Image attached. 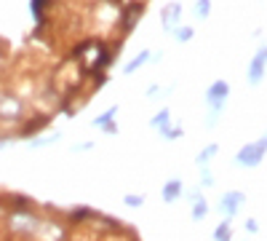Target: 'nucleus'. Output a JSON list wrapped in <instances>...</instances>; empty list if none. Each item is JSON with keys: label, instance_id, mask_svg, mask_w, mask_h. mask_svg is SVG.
Returning <instances> with one entry per match:
<instances>
[{"label": "nucleus", "instance_id": "nucleus-2", "mask_svg": "<svg viewBox=\"0 0 267 241\" xmlns=\"http://www.w3.org/2000/svg\"><path fill=\"white\" fill-rule=\"evenodd\" d=\"M179 193V182H168V188H166V198H174Z\"/></svg>", "mask_w": 267, "mask_h": 241}, {"label": "nucleus", "instance_id": "nucleus-3", "mask_svg": "<svg viewBox=\"0 0 267 241\" xmlns=\"http://www.w3.org/2000/svg\"><path fill=\"white\" fill-rule=\"evenodd\" d=\"M222 228H224V225H222ZM216 238H219V241H227V238H230V233H227V228H224V230H219V233H216Z\"/></svg>", "mask_w": 267, "mask_h": 241}, {"label": "nucleus", "instance_id": "nucleus-1", "mask_svg": "<svg viewBox=\"0 0 267 241\" xmlns=\"http://www.w3.org/2000/svg\"><path fill=\"white\" fill-rule=\"evenodd\" d=\"M264 147H267V139H262V142H259L256 147H246V150H240V155L238 158L240 161H246L248 166H254L259 158H262V153H264Z\"/></svg>", "mask_w": 267, "mask_h": 241}]
</instances>
